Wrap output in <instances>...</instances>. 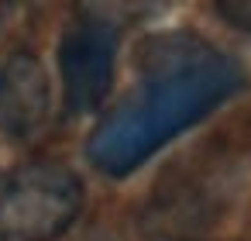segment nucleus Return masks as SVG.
<instances>
[{
  "mask_svg": "<svg viewBox=\"0 0 251 241\" xmlns=\"http://www.w3.org/2000/svg\"><path fill=\"white\" fill-rule=\"evenodd\" d=\"M117 25L86 14L62 31L55 42V69L62 83V104L69 117H86L103 107L114 90L117 66Z\"/></svg>",
  "mask_w": 251,
  "mask_h": 241,
  "instance_id": "obj_3",
  "label": "nucleus"
},
{
  "mask_svg": "<svg viewBox=\"0 0 251 241\" xmlns=\"http://www.w3.org/2000/svg\"><path fill=\"white\" fill-rule=\"evenodd\" d=\"M213 14H217L224 25H230V28L251 35V0H217V4H213Z\"/></svg>",
  "mask_w": 251,
  "mask_h": 241,
  "instance_id": "obj_5",
  "label": "nucleus"
},
{
  "mask_svg": "<svg viewBox=\"0 0 251 241\" xmlns=\"http://www.w3.org/2000/svg\"><path fill=\"white\" fill-rule=\"evenodd\" d=\"M49 110H52V93L45 69L28 52L14 55L7 69H0V128H4V134L28 141L45 128Z\"/></svg>",
  "mask_w": 251,
  "mask_h": 241,
  "instance_id": "obj_4",
  "label": "nucleus"
},
{
  "mask_svg": "<svg viewBox=\"0 0 251 241\" xmlns=\"http://www.w3.org/2000/svg\"><path fill=\"white\" fill-rule=\"evenodd\" d=\"M83 203V179L66 162H25L0 179V241H59Z\"/></svg>",
  "mask_w": 251,
  "mask_h": 241,
  "instance_id": "obj_2",
  "label": "nucleus"
},
{
  "mask_svg": "<svg viewBox=\"0 0 251 241\" xmlns=\"http://www.w3.org/2000/svg\"><path fill=\"white\" fill-rule=\"evenodd\" d=\"M138 69V83L100 117L86 141L93 169L110 179L141 169L244 86V66L196 35L148 38Z\"/></svg>",
  "mask_w": 251,
  "mask_h": 241,
  "instance_id": "obj_1",
  "label": "nucleus"
}]
</instances>
